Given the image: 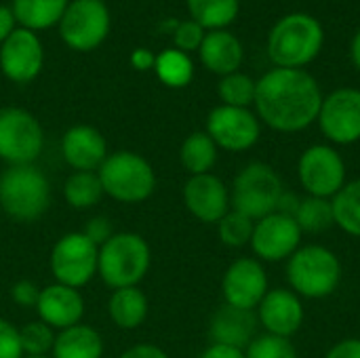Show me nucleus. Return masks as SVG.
Returning a JSON list of instances; mask_svg holds the SVG:
<instances>
[{"mask_svg": "<svg viewBox=\"0 0 360 358\" xmlns=\"http://www.w3.org/2000/svg\"><path fill=\"white\" fill-rule=\"evenodd\" d=\"M302 234H321L327 232L331 226H335L333 219V205L329 198H319V196H306L300 198L297 209L293 213Z\"/></svg>", "mask_w": 360, "mask_h": 358, "instance_id": "nucleus-31", "label": "nucleus"}, {"mask_svg": "<svg viewBox=\"0 0 360 358\" xmlns=\"http://www.w3.org/2000/svg\"><path fill=\"white\" fill-rule=\"evenodd\" d=\"M120 358H169V354L154 344H135L129 350H124Z\"/></svg>", "mask_w": 360, "mask_h": 358, "instance_id": "nucleus-41", "label": "nucleus"}, {"mask_svg": "<svg viewBox=\"0 0 360 358\" xmlns=\"http://www.w3.org/2000/svg\"><path fill=\"white\" fill-rule=\"evenodd\" d=\"M152 251L143 236L135 232H116L99 247L97 274L112 289L137 287L148 274Z\"/></svg>", "mask_w": 360, "mask_h": 358, "instance_id": "nucleus-4", "label": "nucleus"}, {"mask_svg": "<svg viewBox=\"0 0 360 358\" xmlns=\"http://www.w3.org/2000/svg\"><path fill=\"white\" fill-rule=\"evenodd\" d=\"M259 325L268 335L291 340L304 325L306 310L302 298L291 289H270L255 310Z\"/></svg>", "mask_w": 360, "mask_h": 358, "instance_id": "nucleus-17", "label": "nucleus"}, {"mask_svg": "<svg viewBox=\"0 0 360 358\" xmlns=\"http://www.w3.org/2000/svg\"><path fill=\"white\" fill-rule=\"evenodd\" d=\"M247 358H300L291 340L276 335H257L245 350Z\"/></svg>", "mask_w": 360, "mask_h": 358, "instance_id": "nucleus-35", "label": "nucleus"}, {"mask_svg": "<svg viewBox=\"0 0 360 358\" xmlns=\"http://www.w3.org/2000/svg\"><path fill=\"white\" fill-rule=\"evenodd\" d=\"M257 314L255 310H243L224 304L213 317L209 325L211 344H226L234 348L247 350V346L257 338Z\"/></svg>", "mask_w": 360, "mask_h": 358, "instance_id": "nucleus-21", "label": "nucleus"}, {"mask_svg": "<svg viewBox=\"0 0 360 358\" xmlns=\"http://www.w3.org/2000/svg\"><path fill=\"white\" fill-rule=\"evenodd\" d=\"M323 91L306 70L274 68L255 87V114L259 122L278 133H300L316 122Z\"/></svg>", "mask_w": 360, "mask_h": 358, "instance_id": "nucleus-1", "label": "nucleus"}, {"mask_svg": "<svg viewBox=\"0 0 360 358\" xmlns=\"http://www.w3.org/2000/svg\"><path fill=\"white\" fill-rule=\"evenodd\" d=\"M68 0H13L15 21L25 30H46L53 23H59L61 15L68 8Z\"/></svg>", "mask_w": 360, "mask_h": 358, "instance_id": "nucleus-25", "label": "nucleus"}, {"mask_svg": "<svg viewBox=\"0 0 360 358\" xmlns=\"http://www.w3.org/2000/svg\"><path fill=\"white\" fill-rule=\"evenodd\" d=\"M285 194L281 175L268 162H251L232 181L230 207L253 222L274 213Z\"/></svg>", "mask_w": 360, "mask_h": 358, "instance_id": "nucleus-7", "label": "nucleus"}, {"mask_svg": "<svg viewBox=\"0 0 360 358\" xmlns=\"http://www.w3.org/2000/svg\"><path fill=\"white\" fill-rule=\"evenodd\" d=\"M175 49L184 51V53H190V51H198L202 40H205V27L198 25L194 19H188V21H181L177 23L175 27Z\"/></svg>", "mask_w": 360, "mask_h": 358, "instance_id": "nucleus-36", "label": "nucleus"}, {"mask_svg": "<svg viewBox=\"0 0 360 358\" xmlns=\"http://www.w3.org/2000/svg\"><path fill=\"white\" fill-rule=\"evenodd\" d=\"M325 42L321 21L308 13H291L274 23L268 36V57L276 68L304 70Z\"/></svg>", "mask_w": 360, "mask_h": 358, "instance_id": "nucleus-2", "label": "nucleus"}, {"mask_svg": "<svg viewBox=\"0 0 360 358\" xmlns=\"http://www.w3.org/2000/svg\"><path fill=\"white\" fill-rule=\"evenodd\" d=\"M340 257L323 245L300 247L287 260V283L289 289L308 300H325L335 293L342 283Z\"/></svg>", "mask_w": 360, "mask_h": 358, "instance_id": "nucleus-3", "label": "nucleus"}, {"mask_svg": "<svg viewBox=\"0 0 360 358\" xmlns=\"http://www.w3.org/2000/svg\"><path fill=\"white\" fill-rule=\"evenodd\" d=\"M325 358H360V338H346L338 342Z\"/></svg>", "mask_w": 360, "mask_h": 358, "instance_id": "nucleus-40", "label": "nucleus"}, {"mask_svg": "<svg viewBox=\"0 0 360 358\" xmlns=\"http://www.w3.org/2000/svg\"><path fill=\"white\" fill-rule=\"evenodd\" d=\"M82 234H84L91 243H95L97 247H101V245H105V243H108L116 232H114L112 222H110L108 217L97 215V217H91V219L86 222V226H84Z\"/></svg>", "mask_w": 360, "mask_h": 358, "instance_id": "nucleus-38", "label": "nucleus"}, {"mask_svg": "<svg viewBox=\"0 0 360 358\" xmlns=\"http://www.w3.org/2000/svg\"><path fill=\"white\" fill-rule=\"evenodd\" d=\"M148 298L137 287H124L114 289L108 302V314L110 321L124 331L137 329L148 319Z\"/></svg>", "mask_w": 360, "mask_h": 358, "instance_id": "nucleus-24", "label": "nucleus"}, {"mask_svg": "<svg viewBox=\"0 0 360 358\" xmlns=\"http://www.w3.org/2000/svg\"><path fill=\"white\" fill-rule=\"evenodd\" d=\"M270 291L266 268L255 257H240L228 266L221 279L224 302L243 310H257Z\"/></svg>", "mask_w": 360, "mask_h": 358, "instance_id": "nucleus-15", "label": "nucleus"}, {"mask_svg": "<svg viewBox=\"0 0 360 358\" xmlns=\"http://www.w3.org/2000/svg\"><path fill=\"white\" fill-rule=\"evenodd\" d=\"M44 148V133L34 114L23 108L0 110V160L8 167L34 165Z\"/></svg>", "mask_w": 360, "mask_h": 358, "instance_id": "nucleus-8", "label": "nucleus"}, {"mask_svg": "<svg viewBox=\"0 0 360 358\" xmlns=\"http://www.w3.org/2000/svg\"><path fill=\"white\" fill-rule=\"evenodd\" d=\"M335 226L348 236L360 238V177L346 181V186L331 198Z\"/></svg>", "mask_w": 360, "mask_h": 358, "instance_id": "nucleus-27", "label": "nucleus"}, {"mask_svg": "<svg viewBox=\"0 0 360 358\" xmlns=\"http://www.w3.org/2000/svg\"><path fill=\"white\" fill-rule=\"evenodd\" d=\"M49 264L59 285L80 289L97 274L99 247L82 232H70L55 243Z\"/></svg>", "mask_w": 360, "mask_h": 358, "instance_id": "nucleus-10", "label": "nucleus"}, {"mask_svg": "<svg viewBox=\"0 0 360 358\" xmlns=\"http://www.w3.org/2000/svg\"><path fill=\"white\" fill-rule=\"evenodd\" d=\"M350 57H352L354 65L360 70V30L354 34V38H352V44H350Z\"/></svg>", "mask_w": 360, "mask_h": 358, "instance_id": "nucleus-45", "label": "nucleus"}, {"mask_svg": "<svg viewBox=\"0 0 360 358\" xmlns=\"http://www.w3.org/2000/svg\"><path fill=\"white\" fill-rule=\"evenodd\" d=\"M255 87H257V80H253L251 76H247L243 72L221 76V80L217 84L221 106L251 108L255 103Z\"/></svg>", "mask_w": 360, "mask_h": 358, "instance_id": "nucleus-32", "label": "nucleus"}, {"mask_svg": "<svg viewBox=\"0 0 360 358\" xmlns=\"http://www.w3.org/2000/svg\"><path fill=\"white\" fill-rule=\"evenodd\" d=\"M346 162L329 143H316L302 152L297 160V177L308 196L333 198L346 186Z\"/></svg>", "mask_w": 360, "mask_h": 358, "instance_id": "nucleus-9", "label": "nucleus"}, {"mask_svg": "<svg viewBox=\"0 0 360 358\" xmlns=\"http://www.w3.org/2000/svg\"><path fill=\"white\" fill-rule=\"evenodd\" d=\"M63 196L74 209H91L103 198L97 171H74L63 184Z\"/></svg>", "mask_w": 360, "mask_h": 358, "instance_id": "nucleus-29", "label": "nucleus"}, {"mask_svg": "<svg viewBox=\"0 0 360 358\" xmlns=\"http://www.w3.org/2000/svg\"><path fill=\"white\" fill-rule=\"evenodd\" d=\"M0 358H23L19 329L6 319H0Z\"/></svg>", "mask_w": 360, "mask_h": 358, "instance_id": "nucleus-37", "label": "nucleus"}, {"mask_svg": "<svg viewBox=\"0 0 360 358\" xmlns=\"http://www.w3.org/2000/svg\"><path fill=\"white\" fill-rule=\"evenodd\" d=\"M84 298L78 289L65 287L59 283H53L44 289H40V298L36 304V312L42 323H46L51 329H70L78 323H82L84 317Z\"/></svg>", "mask_w": 360, "mask_h": 358, "instance_id": "nucleus-19", "label": "nucleus"}, {"mask_svg": "<svg viewBox=\"0 0 360 358\" xmlns=\"http://www.w3.org/2000/svg\"><path fill=\"white\" fill-rule=\"evenodd\" d=\"M61 156L74 171H99L108 158L105 137L89 124H76L61 137Z\"/></svg>", "mask_w": 360, "mask_h": 358, "instance_id": "nucleus-20", "label": "nucleus"}, {"mask_svg": "<svg viewBox=\"0 0 360 358\" xmlns=\"http://www.w3.org/2000/svg\"><path fill=\"white\" fill-rule=\"evenodd\" d=\"M154 70L158 80L171 89L188 87L194 78V63L188 57V53L179 49H167L160 55H156Z\"/></svg>", "mask_w": 360, "mask_h": 358, "instance_id": "nucleus-30", "label": "nucleus"}, {"mask_svg": "<svg viewBox=\"0 0 360 358\" xmlns=\"http://www.w3.org/2000/svg\"><path fill=\"white\" fill-rule=\"evenodd\" d=\"M184 203L202 224H217L232 209L228 186L213 173L190 175L184 186Z\"/></svg>", "mask_w": 360, "mask_h": 358, "instance_id": "nucleus-18", "label": "nucleus"}, {"mask_svg": "<svg viewBox=\"0 0 360 358\" xmlns=\"http://www.w3.org/2000/svg\"><path fill=\"white\" fill-rule=\"evenodd\" d=\"M302 230L293 215L274 211L255 222L251 251L259 262H285L302 247Z\"/></svg>", "mask_w": 360, "mask_h": 358, "instance_id": "nucleus-14", "label": "nucleus"}, {"mask_svg": "<svg viewBox=\"0 0 360 358\" xmlns=\"http://www.w3.org/2000/svg\"><path fill=\"white\" fill-rule=\"evenodd\" d=\"M23 358H51V357H23Z\"/></svg>", "mask_w": 360, "mask_h": 358, "instance_id": "nucleus-46", "label": "nucleus"}, {"mask_svg": "<svg viewBox=\"0 0 360 358\" xmlns=\"http://www.w3.org/2000/svg\"><path fill=\"white\" fill-rule=\"evenodd\" d=\"M103 338L95 327L78 323L59 331L53 346V358H101Z\"/></svg>", "mask_w": 360, "mask_h": 358, "instance_id": "nucleus-23", "label": "nucleus"}, {"mask_svg": "<svg viewBox=\"0 0 360 358\" xmlns=\"http://www.w3.org/2000/svg\"><path fill=\"white\" fill-rule=\"evenodd\" d=\"M200 358H247L243 348L226 346V344H211Z\"/></svg>", "mask_w": 360, "mask_h": 358, "instance_id": "nucleus-42", "label": "nucleus"}, {"mask_svg": "<svg viewBox=\"0 0 360 358\" xmlns=\"http://www.w3.org/2000/svg\"><path fill=\"white\" fill-rule=\"evenodd\" d=\"M217 152L219 148L207 135V131H196L184 139L179 148V160L190 175H202V173H211V169L215 167Z\"/></svg>", "mask_w": 360, "mask_h": 358, "instance_id": "nucleus-26", "label": "nucleus"}, {"mask_svg": "<svg viewBox=\"0 0 360 358\" xmlns=\"http://www.w3.org/2000/svg\"><path fill=\"white\" fill-rule=\"evenodd\" d=\"M253 228H255V222L234 209H230L219 222H217V234H219V241L226 245V247H232V249H240V247H247L251 243V236H253Z\"/></svg>", "mask_w": 360, "mask_h": 358, "instance_id": "nucleus-33", "label": "nucleus"}, {"mask_svg": "<svg viewBox=\"0 0 360 358\" xmlns=\"http://www.w3.org/2000/svg\"><path fill=\"white\" fill-rule=\"evenodd\" d=\"M97 175H99L103 194L127 205L143 203L146 198L152 196L156 188L154 167L141 154L131 152V150L108 154Z\"/></svg>", "mask_w": 360, "mask_h": 358, "instance_id": "nucleus-6", "label": "nucleus"}, {"mask_svg": "<svg viewBox=\"0 0 360 358\" xmlns=\"http://www.w3.org/2000/svg\"><path fill=\"white\" fill-rule=\"evenodd\" d=\"M40 298V287L34 281H17L11 287V300L19 308H36Z\"/></svg>", "mask_w": 360, "mask_h": 358, "instance_id": "nucleus-39", "label": "nucleus"}, {"mask_svg": "<svg viewBox=\"0 0 360 358\" xmlns=\"http://www.w3.org/2000/svg\"><path fill=\"white\" fill-rule=\"evenodd\" d=\"M44 53L38 36L32 30L15 27L0 44V70L13 82H30L42 70Z\"/></svg>", "mask_w": 360, "mask_h": 358, "instance_id": "nucleus-16", "label": "nucleus"}, {"mask_svg": "<svg viewBox=\"0 0 360 358\" xmlns=\"http://www.w3.org/2000/svg\"><path fill=\"white\" fill-rule=\"evenodd\" d=\"M51 205V184L34 165L8 167L0 175V207L21 224L36 222Z\"/></svg>", "mask_w": 360, "mask_h": 358, "instance_id": "nucleus-5", "label": "nucleus"}, {"mask_svg": "<svg viewBox=\"0 0 360 358\" xmlns=\"http://www.w3.org/2000/svg\"><path fill=\"white\" fill-rule=\"evenodd\" d=\"M316 122L321 133L335 146L360 141V89L342 87L323 97Z\"/></svg>", "mask_w": 360, "mask_h": 358, "instance_id": "nucleus-12", "label": "nucleus"}, {"mask_svg": "<svg viewBox=\"0 0 360 358\" xmlns=\"http://www.w3.org/2000/svg\"><path fill=\"white\" fill-rule=\"evenodd\" d=\"M202 65L219 76H228L238 72L243 59H245V49L240 40L228 32V30H211L205 34V40L198 49Z\"/></svg>", "mask_w": 360, "mask_h": 358, "instance_id": "nucleus-22", "label": "nucleus"}, {"mask_svg": "<svg viewBox=\"0 0 360 358\" xmlns=\"http://www.w3.org/2000/svg\"><path fill=\"white\" fill-rule=\"evenodd\" d=\"M13 30H15V15L8 6L0 4V44L11 36Z\"/></svg>", "mask_w": 360, "mask_h": 358, "instance_id": "nucleus-44", "label": "nucleus"}, {"mask_svg": "<svg viewBox=\"0 0 360 358\" xmlns=\"http://www.w3.org/2000/svg\"><path fill=\"white\" fill-rule=\"evenodd\" d=\"M131 63H133V68H135V70L146 72V70L154 68V63H156V55H154L152 51H148V49H135V51L131 53Z\"/></svg>", "mask_w": 360, "mask_h": 358, "instance_id": "nucleus-43", "label": "nucleus"}, {"mask_svg": "<svg viewBox=\"0 0 360 358\" xmlns=\"http://www.w3.org/2000/svg\"><path fill=\"white\" fill-rule=\"evenodd\" d=\"M240 8V0H188V11L192 19L205 30L228 27Z\"/></svg>", "mask_w": 360, "mask_h": 358, "instance_id": "nucleus-28", "label": "nucleus"}, {"mask_svg": "<svg viewBox=\"0 0 360 358\" xmlns=\"http://www.w3.org/2000/svg\"><path fill=\"white\" fill-rule=\"evenodd\" d=\"M55 338H57L55 329H51L46 323H42V321L27 323L25 327L19 329V342H21L23 357H46L49 352H53Z\"/></svg>", "mask_w": 360, "mask_h": 358, "instance_id": "nucleus-34", "label": "nucleus"}, {"mask_svg": "<svg viewBox=\"0 0 360 358\" xmlns=\"http://www.w3.org/2000/svg\"><path fill=\"white\" fill-rule=\"evenodd\" d=\"M207 135L221 150L247 152L259 141L262 122L249 108L217 106L207 116Z\"/></svg>", "mask_w": 360, "mask_h": 358, "instance_id": "nucleus-13", "label": "nucleus"}, {"mask_svg": "<svg viewBox=\"0 0 360 358\" xmlns=\"http://www.w3.org/2000/svg\"><path fill=\"white\" fill-rule=\"evenodd\" d=\"M110 32V13L101 0H74L59 19V34L74 51L97 49Z\"/></svg>", "mask_w": 360, "mask_h": 358, "instance_id": "nucleus-11", "label": "nucleus"}]
</instances>
